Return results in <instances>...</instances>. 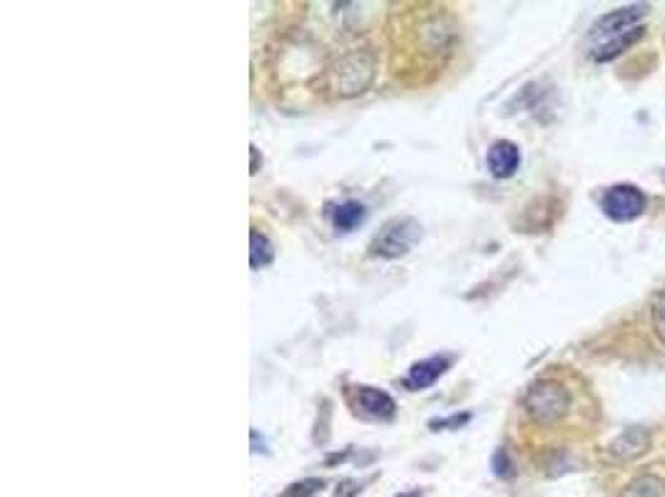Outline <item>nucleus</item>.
Segmentation results:
<instances>
[{
  "label": "nucleus",
  "instance_id": "2",
  "mask_svg": "<svg viewBox=\"0 0 665 497\" xmlns=\"http://www.w3.org/2000/svg\"><path fill=\"white\" fill-rule=\"evenodd\" d=\"M526 410L531 418L536 423H556L558 418H564V413L568 410V393L564 386L544 380L536 383L534 388L528 390L526 396Z\"/></svg>",
  "mask_w": 665,
  "mask_h": 497
},
{
  "label": "nucleus",
  "instance_id": "4",
  "mask_svg": "<svg viewBox=\"0 0 665 497\" xmlns=\"http://www.w3.org/2000/svg\"><path fill=\"white\" fill-rule=\"evenodd\" d=\"M646 13H648L646 5H631V8L613 10V13L603 15V18L598 20L596 25H593V30H591V38L598 40V45H601V43L616 38V35L626 33V30L638 28V23L646 18Z\"/></svg>",
  "mask_w": 665,
  "mask_h": 497
},
{
  "label": "nucleus",
  "instance_id": "5",
  "mask_svg": "<svg viewBox=\"0 0 665 497\" xmlns=\"http://www.w3.org/2000/svg\"><path fill=\"white\" fill-rule=\"evenodd\" d=\"M352 406L364 418H389L394 413V400L384 390L359 386L352 393Z\"/></svg>",
  "mask_w": 665,
  "mask_h": 497
},
{
  "label": "nucleus",
  "instance_id": "11",
  "mask_svg": "<svg viewBox=\"0 0 665 497\" xmlns=\"http://www.w3.org/2000/svg\"><path fill=\"white\" fill-rule=\"evenodd\" d=\"M621 497H665V483L658 475H641L628 483Z\"/></svg>",
  "mask_w": 665,
  "mask_h": 497
},
{
  "label": "nucleus",
  "instance_id": "1",
  "mask_svg": "<svg viewBox=\"0 0 665 497\" xmlns=\"http://www.w3.org/2000/svg\"><path fill=\"white\" fill-rule=\"evenodd\" d=\"M421 236V226L414 219H394L389 222L371 242V256H381V259H397L417 244Z\"/></svg>",
  "mask_w": 665,
  "mask_h": 497
},
{
  "label": "nucleus",
  "instance_id": "15",
  "mask_svg": "<svg viewBox=\"0 0 665 497\" xmlns=\"http://www.w3.org/2000/svg\"><path fill=\"white\" fill-rule=\"evenodd\" d=\"M494 465H496L498 478H508V475H511V463H508L506 453H504V450H501V453H496V460H494Z\"/></svg>",
  "mask_w": 665,
  "mask_h": 497
},
{
  "label": "nucleus",
  "instance_id": "10",
  "mask_svg": "<svg viewBox=\"0 0 665 497\" xmlns=\"http://www.w3.org/2000/svg\"><path fill=\"white\" fill-rule=\"evenodd\" d=\"M364 219H367V209L359 202H344V205L334 206L332 212V225L339 232H354Z\"/></svg>",
  "mask_w": 665,
  "mask_h": 497
},
{
  "label": "nucleus",
  "instance_id": "12",
  "mask_svg": "<svg viewBox=\"0 0 665 497\" xmlns=\"http://www.w3.org/2000/svg\"><path fill=\"white\" fill-rule=\"evenodd\" d=\"M249 263H252V269H262V266H267L272 262V256H275V249L269 244V239L265 234H259V232H252L249 234Z\"/></svg>",
  "mask_w": 665,
  "mask_h": 497
},
{
  "label": "nucleus",
  "instance_id": "7",
  "mask_svg": "<svg viewBox=\"0 0 665 497\" xmlns=\"http://www.w3.org/2000/svg\"><path fill=\"white\" fill-rule=\"evenodd\" d=\"M648 448H651V435H648V430L633 425V428L623 430V433L611 443L608 453H611L616 460H636L641 458Z\"/></svg>",
  "mask_w": 665,
  "mask_h": 497
},
{
  "label": "nucleus",
  "instance_id": "9",
  "mask_svg": "<svg viewBox=\"0 0 665 497\" xmlns=\"http://www.w3.org/2000/svg\"><path fill=\"white\" fill-rule=\"evenodd\" d=\"M641 38H643V28H641V25H638V28L626 30V33H621V35H616V38H611V40H606V43L596 45V48H593V58H596L598 62H608V60L618 58L623 50L631 48V45L638 43Z\"/></svg>",
  "mask_w": 665,
  "mask_h": 497
},
{
  "label": "nucleus",
  "instance_id": "3",
  "mask_svg": "<svg viewBox=\"0 0 665 497\" xmlns=\"http://www.w3.org/2000/svg\"><path fill=\"white\" fill-rule=\"evenodd\" d=\"M601 206L613 222H633L646 212V195L633 185H616L603 195Z\"/></svg>",
  "mask_w": 665,
  "mask_h": 497
},
{
  "label": "nucleus",
  "instance_id": "16",
  "mask_svg": "<svg viewBox=\"0 0 665 497\" xmlns=\"http://www.w3.org/2000/svg\"><path fill=\"white\" fill-rule=\"evenodd\" d=\"M399 497H421V492H409V495H399Z\"/></svg>",
  "mask_w": 665,
  "mask_h": 497
},
{
  "label": "nucleus",
  "instance_id": "6",
  "mask_svg": "<svg viewBox=\"0 0 665 497\" xmlns=\"http://www.w3.org/2000/svg\"><path fill=\"white\" fill-rule=\"evenodd\" d=\"M487 165L491 169V175L498 177V179H506L511 177L514 172L518 169L521 165V152H518V147L514 142H508V139H498L491 145L487 155Z\"/></svg>",
  "mask_w": 665,
  "mask_h": 497
},
{
  "label": "nucleus",
  "instance_id": "13",
  "mask_svg": "<svg viewBox=\"0 0 665 497\" xmlns=\"http://www.w3.org/2000/svg\"><path fill=\"white\" fill-rule=\"evenodd\" d=\"M322 488H324V483H322V480H302V483L289 485V490L282 497H312V495H317Z\"/></svg>",
  "mask_w": 665,
  "mask_h": 497
},
{
  "label": "nucleus",
  "instance_id": "8",
  "mask_svg": "<svg viewBox=\"0 0 665 497\" xmlns=\"http://www.w3.org/2000/svg\"><path fill=\"white\" fill-rule=\"evenodd\" d=\"M444 371H447V358H427V361H419L409 368V376L407 380H404V386H407L409 390H424L429 388V386H431V383H434Z\"/></svg>",
  "mask_w": 665,
  "mask_h": 497
},
{
  "label": "nucleus",
  "instance_id": "14",
  "mask_svg": "<svg viewBox=\"0 0 665 497\" xmlns=\"http://www.w3.org/2000/svg\"><path fill=\"white\" fill-rule=\"evenodd\" d=\"M653 329H656L658 339L665 343V303L653 309Z\"/></svg>",
  "mask_w": 665,
  "mask_h": 497
}]
</instances>
